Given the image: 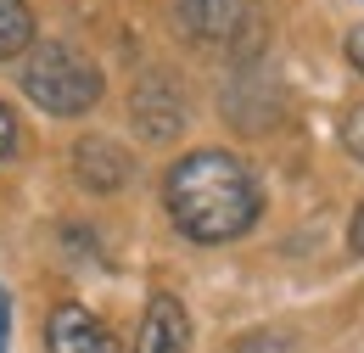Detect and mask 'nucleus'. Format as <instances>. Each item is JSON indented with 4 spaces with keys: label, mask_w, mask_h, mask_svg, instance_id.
Wrapping results in <instances>:
<instances>
[{
    "label": "nucleus",
    "mask_w": 364,
    "mask_h": 353,
    "mask_svg": "<svg viewBox=\"0 0 364 353\" xmlns=\"http://www.w3.org/2000/svg\"><path fill=\"white\" fill-rule=\"evenodd\" d=\"M17 152V118H11V107L0 101V163Z\"/></svg>",
    "instance_id": "nucleus-10"
},
{
    "label": "nucleus",
    "mask_w": 364,
    "mask_h": 353,
    "mask_svg": "<svg viewBox=\"0 0 364 353\" xmlns=\"http://www.w3.org/2000/svg\"><path fill=\"white\" fill-rule=\"evenodd\" d=\"M168 23L185 45L252 68L264 51V11L252 0H168Z\"/></svg>",
    "instance_id": "nucleus-3"
},
{
    "label": "nucleus",
    "mask_w": 364,
    "mask_h": 353,
    "mask_svg": "<svg viewBox=\"0 0 364 353\" xmlns=\"http://www.w3.org/2000/svg\"><path fill=\"white\" fill-rule=\"evenodd\" d=\"M348 247H353V253L364 258V202L353 208V219H348Z\"/></svg>",
    "instance_id": "nucleus-11"
},
{
    "label": "nucleus",
    "mask_w": 364,
    "mask_h": 353,
    "mask_svg": "<svg viewBox=\"0 0 364 353\" xmlns=\"http://www.w3.org/2000/svg\"><path fill=\"white\" fill-rule=\"evenodd\" d=\"M163 208H168V219L185 241L225 247V241H241L264 219V185L235 152L202 146V152H185L180 163H168Z\"/></svg>",
    "instance_id": "nucleus-1"
},
{
    "label": "nucleus",
    "mask_w": 364,
    "mask_h": 353,
    "mask_svg": "<svg viewBox=\"0 0 364 353\" xmlns=\"http://www.w3.org/2000/svg\"><path fill=\"white\" fill-rule=\"evenodd\" d=\"M348 62H353V73H364V28L348 34Z\"/></svg>",
    "instance_id": "nucleus-12"
},
{
    "label": "nucleus",
    "mask_w": 364,
    "mask_h": 353,
    "mask_svg": "<svg viewBox=\"0 0 364 353\" xmlns=\"http://www.w3.org/2000/svg\"><path fill=\"white\" fill-rule=\"evenodd\" d=\"M68 163H73V179L90 196H112V191H124L135 179V152L118 146L112 135H79L73 152H68Z\"/></svg>",
    "instance_id": "nucleus-5"
},
{
    "label": "nucleus",
    "mask_w": 364,
    "mask_h": 353,
    "mask_svg": "<svg viewBox=\"0 0 364 353\" xmlns=\"http://www.w3.org/2000/svg\"><path fill=\"white\" fill-rule=\"evenodd\" d=\"M46 348L50 353H118V342H112V331H107L90 309L62 303V309H50V320H46Z\"/></svg>",
    "instance_id": "nucleus-7"
},
{
    "label": "nucleus",
    "mask_w": 364,
    "mask_h": 353,
    "mask_svg": "<svg viewBox=\"0 0 364 353\" xmlns=\"http://www.w3.org/2000/svg\"><path fill=\"white\" fill-rule=\"evenodd\" d=\"M336 135H342V152H348L353 163H364V101L342 118V130H336Z\"/></svg>",
    "instance_id": "nucleus-9"
},
{
    "label": "nucleus",
    "mask_w": 364,
    "mask_h": 353,
    "mask_svg": "<svg viewBox=\"0 0 364 353\" xmlns=\"http://www.w3.org/2000/svg\"><path fill=\"white\" fill-rule=\"evenodd\" d=\"M6 337H11V297H6V286H0V353H6Z\"/></svg>",
    "instance_id": "nucleus-13"
},
{
    "label": "nucleus",
    "mask_w": 364,
    "mask_h": 353,
    "mask_svg": "<svg viewBox=\"0 0 364 353\" xmlns=\"http://www.w3.org/2000/svg\"><path fill=\"white\" fill-rule=\"evenodd\" d=\"M135 353H191V314L174 292H151L135 331Z\"/></svg>",
    "instance_id": "nucleus-6"
},
{
    "label": "nucleus",
    "mask_w": 364,
    "mask_h": 353,
    "mask_svg": "<svg viewBox=\"0 0 364 353\" xmlns=\"http://www.w3.org/2000/svg\"><path fill=\"white\" fill-rule=\"evenodd\" d=\"M34 11H28V0H0V62H11V56H28L34 51Z\"/></svg>",
    "instance_id": "nucleus-8"
},
{
    "label": "nucleus",
    "mask_w": 364,
    "mask_h": 353,
    "mask_svg": "<svg viewBox=\"0 0 364 353\" xmlns=\"http://www.w3.org/2000/svg\"><path fill=\"white\" fill-rule=\"evenodd\" d=\"M129 118H135L140 140L163 146V140H180L185 124H191V101H185V85L168 73V68H146L129 90Z\"/></svg>",
    "instance_id": "nucleus-4"
},
{
    "label": "nucleus",
    "mask_w": 364,
    "mask_h": 353,
    "mask_svg": "<svg viewBox=\"0 0 364 353\" xmlns=\"http://www.w3.org/2000/svg\"><path fill=\"white\" fill-rule=\"evenodd\" d=\"M17 90L50 118H85L101 101L107 79H101V62L73 40H34V51L17 68Z\"/></svg>",
    "instance_id": "nucleus-2"
}]
</instances>
